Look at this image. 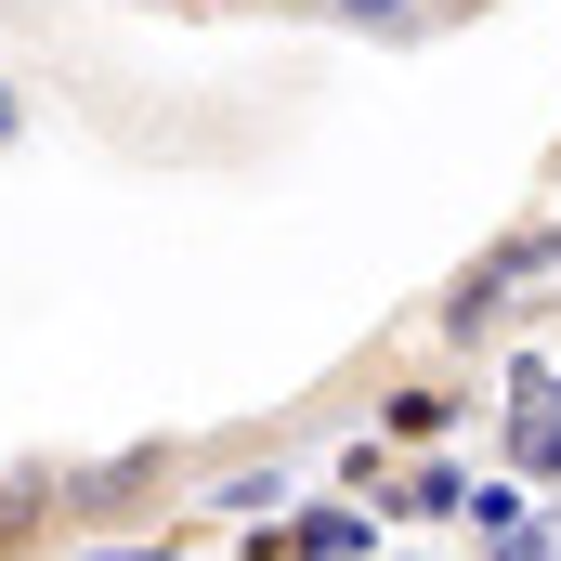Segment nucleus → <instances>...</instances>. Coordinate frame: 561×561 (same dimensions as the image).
<instances>
[{"mask_svg":"<svg viewBox=\"0 0 561 561\" xmlns=\"http://www.w3.org/2000/svg\"><path fill=\"white\" fill-rule=\"evenodd\" d=\"M510 457L561 470V366H510Z\"/></svg>","mask_w":561,"mask_h":561,"instance_id":"obj_1","label":"nucleus"},{"mask_svg":"<svg viewBox=\"0 0 561 561\" xmlns=\"http://www.w3.org/2000/svg\"><path fill=\"white\" fill-rule=\"evenodd\" d=\"M366 549V523H340V510H327V523H300V536H287V561H353Z\"/></svg>","mask_w":561,"mask_h":561,"instance_id":"obj_2","label":"nucleus"},{"mask_svg":"<svg viewBox=\"0 0 561 561\" xmlns=\"http://www.w3.org/2000/svg\"><path fill=\"white\" fill-rule=\"evenodd\" d=\"M327 13H353V26H405L419 0H327Z\"/></svg>","mask_w":561,"mask_h":561,"instance_id":"obj_3","label":"nucleus"}]
</instances>
